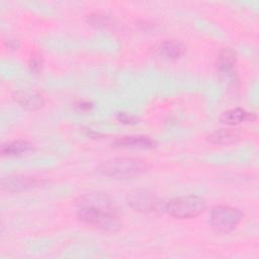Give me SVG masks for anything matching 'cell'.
<instances>
[{
	"instance_id": "cell-1",
	"label": "cell",
	"mask_w": 259,
	"mask_h": 259,
	"mask_svg": "<svg viewBox=\"0 0 259 259\" xmlns=\"http://www.w3.org/2000/svg\"><path fill=\"white\" fill-rule=\"evenodd\" d=\"M78 205L77 215L83 223L104 231H116L120 228L115 204L105 194H85L80 197Z\"/></svg>"
},
{
	"instance_id": "cell-2",
	"label": "cell",
	"mask_w": 259,
	"mask_h": 259,
	"mask_svg": "<svg viewBox=\"0 0 259 259\" xmlns=\"http://www.w3.org/2000/svg\"><path fill=\"white\" fill-rule=\"evenodd\" d=\"M150 164L137 158H114L102 162L97 171L104 176L115 179H127L146 173L150 169Z\"/></svg>"
},
{
	"instance_id": "cell-3",
	"label": "cell",
	"mask_w": 259,
	"mask_h": 259,
	"mask_svg": "<svg viewBox=\"0 0 259 259\" xmlns=\"http://www.w3.org/2000/svg\"><path fill=\"white\" fill-rule=\"evenodd\" d=\"M206 201L198 195H183L169 200L165 211L175 219H190L198 217L206 208Z\"/></svg>"
},
{
	"instance_id": "cell-4",
	"label": "cell",
	"mask_w": 259,
	"mask_h": 259,
	"mask_svg": "<svg viewBox=\"0 0 259 259\" xmlns=\"http://www.w3.org/2000/svg\"><path fill=\"white\" fill-rule=\"evenodd\" d=\"M243 219V212L234 206L215 205L209 213L210 226L223 233H228L236 229Z\"/></svg>"
},
{
	"instance_id": "cell-5",
	"label": "cell",
	"mask_w": 259,
	"mask_h": 259,
	"mask_svg": "<svg viewBox=\"0 0 259 259\" xmlns=\"http://www.w3.org/2000/svg\"><path fill=\"white\" fill-rule=\"evenodd\" d=\"M130 207L139 212H154L160 207V199L150 190L137 188L130 191L125 197Z\"/></svg>"
},
{
	"instance_id": "cell-6",
	"label": "cell",
	"mask_w": 259,
	"mask_h": 259,
	"mask_svg": "<svg viewBox=\"0 0 259 259\" xmlns=\"http://www.w3.org/2000/svg\"><path fill=\"white\" fill-rule=\"evenodd\" d=\"M42 184V180L35 177L28 176H15L7 177L1 181V187L7 192H18L29 188L36 187Z\"/></svg>"
},
{
	"instance_id": "cell-7",
	"label": "cell",
	"mask_w": 259,
	"mask_h": 259,
	"mask_svg": "<svg viewBox=\"0 0 259 259\" xmlns=\"http://www.w3.org/2000/svg\"><path fill=\"white\" fill-rule=\"evenodd\" d=\"M13 98L17 104L22 108L30 111L37 110L41 108L45 104V99L42 95L33 90H20L15 92Z\"/></svg>"
},
{
	"instance_id": "cell-8",
	"label": "cell",
	"mask_w": 259,
	"mask_h": 259,
	"mask_svg": "<svg viewBox=\"0 0 259 259\" xmlns=\"http://www.w3.org/2000/svg\"><path fill=\"white\" fill-rule=\"evenodd\" d=\"M114 147L121 148H139V149H152L156 147L157 142L145 136H125L117 138L112 142Z\"/></svg>"
},
{
	"instance_id": "cell-9",
	"label": "cell",
	"mask_w": 259,
	"mask_h": 259,
	"mask_svg": "<svg viewBox=\"0 0 259 259\" xmlns=\"http://www.w3.org/2000/svg\"><path fill=\"white\" fill-rule=\"evenodd\" d=\"M156 53L165 59H178L185 53V46L175 39H167L160 42L156 48Z\"/></svg>"
},
{
	"instance_id": "cell-10",
	"label": "cell",
	"mask_w": 259,
	"mask_h": 259,
	"mask_svg": "<svg viewBox=\"0 0 259 259\" xmlns=\"http://www.w3.org/2000/svg\"><path fill=\"white\" fill-rule=\"evenodd\" d=\"M255 118V114L252 112H248L243 108L237 107V108H232L224 111L221 116L220 120L229 125H236L239 124L245 120H253Z\"/></svg>"
},
{
	"instance_id": "cell-11",
	"label": "cell",
	"mask_w": 259,
	"mask_h": 259,
	"mask_svg": "<svg viewBox=\"0 0 259 259\" xmlns=\"http://www.w3.org/2000/svg\"><path fill=\"white\" fill-rule=\"evenodd\" d=\"M236 53L231 48H224L217 57V67L222 73H230L236 64Z\"/></svg>"
},
{
	"instance_id": "cell-12",
	"label": "cell",
	"mask_w": 259,
	"mask_h": 259,
	"mask_svg": "<svg viewBox=\"0 0 259 259\" xmlns=\"http://www.w3.org/2000/svg\"><path fill=\"white\" fill-rule=\"evenodd\" d=\"M32 149L31 144L26 141H14L10 143L3 144L1 147L2 155L8 156H15L26 153Z\"/></svg>"
},
{
	"instance_id": "cell-13",
	"label": "cell",
	"mask_w": 259,
	"mask_h": 259,
	"mask_svg": "<svg viewBox=\"0 0 259 259\" xmlns=\"http://www.w3.org/2000/svg\"><path fill=\"white\" fill-rule=\"evenodd\" d=\"M239 139V134L230 128H224L221 131H217L209 136V141L213 144L226 145L235 143Z\"/></svg>"
},
{
	"instance_id": "cell-14",
	"label": "cell",
	"mask_w": 259,
	"mask_h": 259,
	"mask_svg": "<svg viewBox=\"0 0 259 259\" xmlns=\"http://www.w3.org/2000/svg\"><path fill=\"white\" fill-rule=\"evenodd\" d=\"M28 66L31 72L38 73L41 70L42 67V58L39 54H32V56L29 59Z\"/></svg>"
},
{
	"instance_id": "cell-15",
	"label": "cell",
	"mask_w": 259,
	"mask_h": 259,
	"mask_svg": "<svg viewBox=\"0 0 259 259\" xmlns=\"http://www.w3.org/2000/svg\"><path fill=\"white\" fill-rule=\"evenodd\" d=\"M89 22L97 26H106L110 23V18L105 15L92 14L89 16Z\"/></svg>"
},
{
	"instance_id": "cell-16",
	"label": "cell",
	"mask_w": 259,
	"mask_h": 259,
	"mask_svg": "<svg viewBox=\"0 0 259 259\" xmlns=\"http://www.w3.org/2000/svg\"><path fill=\"white\" fill-rule=\"evenodd\" d=\"M117 119L122 122V123H127V124H133V123H137L138 122V118L133 116V115H130L125 112H120L118 113L117 115Z\"/></svg>"
},
{
	"instance_id": "cell-17",
	"label": "cell",
	"mask_w": 259,
	"mask_h": 259,
	"mask_svg": "<svg viewBox=\"0 0 259 259\" xmlns=\"http://www.w3.org/2000/svg\"><path fill=\"white\" fill-rule=\"evenodd\" d=\"M79 107L83 110H89L92 107V104L90 102H87V101H81L79 103Z\"/></svg>"
}]
</instances>
